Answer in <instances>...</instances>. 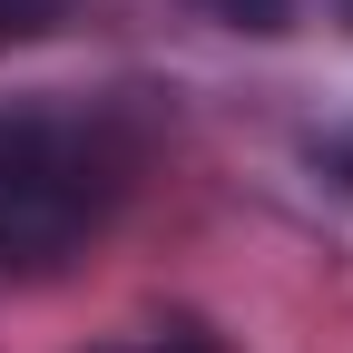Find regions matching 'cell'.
<instances>
[{
    "label": "cell",
    "instance_id": "cell-4",
    "mask_svg": "<svg viewBox=\"0 0 353 353\" xmlns=\"http://www.w3.org/2000/svg\"><path fill=\"white\" fill-rule=\"evenodd\" d=\"M59 20V0H0V39H20V30H50Z\"/></svg>",
    "mask_w": 353,
    "mask_h": 353
},
{
    "label": "cell",
    "instance_id": "cell-6",
    "mask_svg": "<svg viewBox=\"0 0 353 353\" xmlns=\"http://www.w3.org/2000/svg\"><path fill=\"white\" fill-rule=\"evenodd\" d=\"M334 10H343V20H353V0H334Z\"/></svg>",
    "mask_w": 353,
    "mask_h": 353
},
{
    "label": "cell",
    "instance_id": "cell-1",
    "mask_svg": "<svg viewBox=\"0 0 353 353\" xmlns=\"http://www.w3.org/2000/svg\"><path fill=\"white\" fill-rule=\"evenodd\" d=\"M138 187V138L118 108L20 99L0 108V285H50L69 255L108 236Z\"/></svg>",
    "mask_w": 353,
    "mask_h": 353
},
{
    "label": "cell",
    "instance_id": "cell-2",
    "mask_svg": "<svg viewBox=\"0 0 353 353\" xmlns=\"http://www.w3.org/2000/svg\"><path fill=\"white\" fill-rule=\"evenodd\" d=\"M99 353H226V343L196 334V324H148V334H118V343H99Z\"/></svg>",
    "mask_w": 353,
    "mask_h": 353
},
{
    "label": "cell",
    "instance_id": "cell-5",
    "mask_svg": "<svg viewBox=\"0 0 353 353\" xmlns=\"http://www.w3.org/2000/svg\"><path fill=\"white\" fill-rule=\"evenodd\" d=\"M314 167H334L343 187H353V128H334V138H314Z\"/></svg>",
    "mask_w": 353,
    "mask_h": 353
},
{
    "label": "cell",
    "instance_id": "cell-3",
    "mask_svg": "<svg viewBox=\"0 0 353 353\" xmlns=\"http://www.w3.org/2000/svg\"><path fill=\"white\" fill-rule=\"evenodd\" d=\"M196 10L226 20V30H265V39H275V30L294 20V0H196Z\"/></svg>",
    "mask_w": 353,
    "mask_h": 353
}]
</instances>
